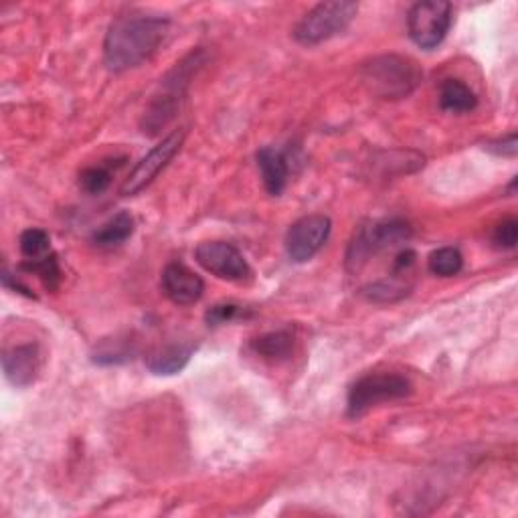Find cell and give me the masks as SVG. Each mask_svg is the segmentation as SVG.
Segmentation results:
<instances>
[{
	"label": "cell",
	"instance_id": "obj_26",
	"mask_svg": "<svg viewBox=\"0 0 518 518\" xmlns=\"http://www.w3.org/2000/svg\"><path fill=\"white\" fill-rule=\"evenodd\" d=\"M486 150H490L492 154L496 156H504V158H514L516 156V150H518V140H516V134H508L496 142H490L486 146Z\"/></svg>",
	"mask_w": 518,
	"mask_h": 518
},
{
	"label": "cell",
	"instance_id": "obj_25",
	"mask_svg": "<svg viewBox=\"0 0 518 518\" xmlns=\"http://www.w3.org/2000/svg\"><path fill=\"white\" fill-rule=\"evenodd\" d=\"M518 239V221L516 219H504L502 223L496 225L492 233V241L500 249H514Z\"/></svg>",
	"mask_w": 518,
	"mask_h": 518
},
{
	"label": "cell",
	"instance_id": "obj_9",
	"mask_svg": "<svg viewBox=\"0 0 518 518\" xmlns=\"http://www.w3.org/2000/svg\"><path fill=\"white\" fill-rule=\"evenodd\" d=\"M197 264L219 280L245 282L251 278V268L243 253L227 241H203L195 249Z\"/></svg>",
	"mask_w": 518,
	"mask_h": 518
},
{
	"label": "cell",
	"instance_id": "obj_17",
	"mask_svg": "<svg viewBox=\"0 0 518 518\" xmlns=\"http://www.w3.org/2000/svg\"><path fill=\"white\" fill-rule=\"evenodd\" d=\"M136 229V223H134V217L130 213H118L114 215L110 221H106L92 237V243L98 247V249H116L120 245H124L132 233Z\"/></svg>",
	"mask_w": 518,
	"mask_h": 518
},
{
	"label": "cell",
	"instance_id": "obj_2",
	"mask_svg": "<svg viewBox=\"0 0 518 518\" xmlns=\"http://www.w3.org/2000/svg\"><path fill=\"white\" fill-rule=\"evenodd\" d=\"M203 57L205 53L201 49L189 53L181 63L175 65V69L168 71L164 79H160V88L152 96L140 122L144 134L156 136L160 134V130H164L172 120H175L185 100L191 77L203 65Z\"/></svg>",
	"mask_w": 518,
	"mask_h": 518
},
{
	"label": "cell",
	"instance_id": "obj_1",
	"mask_svg": "<svg viewBox=\"0 0 518 518\" xmlns=\"http://www.w3.org/2000/svg\"><path fill=\"white\" fill-rule=\"evenodd\" d=\"M170 21L150 13L116 17L104 39V61L112 73H124L146 63L162 45Z\"/></svg>",
	"mask_w": 518,
	"mask_h": 518
},
{
	"label": "cell",
	"instance_id": "obj_3",
	"mask_svg": "<svg viewBox=\"0 0 518 518\" xmlns=\"http://www.w3.org/2000/svg\"><path fill=\"white\" fill-rule=\"evenodd\" d=\"M365 88L381 100H403L411 96L423 79L419 65L403 55L373 57L361 69Z\"/></svg>",
	"mask_w": 518,
	"mask_h": 518
},
{
	"label": "cell",
	"instance_id": "obj_7",
	"mask_svg": "<svg viewBox=\"0 0 518 518\" xmlns=\"http://www.w3.org/2000/svg\"><path fill=\"white\" fill-rule=\"evenodd\" d=\"M454 7L446 0H425L411 7L407 15V31L411 41L423 49H438L450 33Z\"/></svg>",
	"mask_w": 518,
	"mask_h": 518
},
{
	"label": "cell",
	"instance_id": "obj_8",
	"mask_svg": "<svg viewBox=\"0 0 518 518\" xmlns=\"http://www.w3.org/2000/svg\"><path fill=\"white\" fill-rule=\"evenodd\" d=\"M185 138H187L185 130H175L172 134H168L160 144H156L130 170V175L124 181L120 193L124 197H132V195H138L140 191H144L160 175V172L168 166V162L179 154V150L183 148Z\"/></svg>",
	"mask_w": 518,
	"mask_h": 518
},
{
	"label": "cell",
	"instance_id": "obj_23",
	"mask_svg": "<svg viewBox=\"0 0 518 518\" xmlns=\"http://www.w3.org/2000/svg\"><path fill=\"white\" fill-rule=\"evenodd\" d=\"M112 183V168L106 164L85 168L79 175V187L88 195H102Z\"/></svg>",
	"mask_w": 518,
	"mask_h": 518
},
{
	"label": "cell",
	"instance_id": "obj_13",
	"mask_svg": "<svg viewBox=\"0 0 518 518\" xmlns=\"http://www.w3.org/2000/svg\"><path fill=\"white\" fill-rule=\"evenodd\" d=\"M257 166L262 172V181L266 191L272 197H280L288 187L290 177V162L288 154L276 146H264L257 150Z\"/></svg>",
	"mask_w": 518,
	"mask_h": 518
},
{
	"label": "cell",
	"instance_id": "obj_20",
	"mask_svg": "<svg viewBox=\"0 0 518 518\" xmlns=\"http://www.w3.org/2000/svg\"><path fill=\"white\" fill-rule=\"evenodd\" d=\"M462 268L464 257L458 247H440L427 257V270L440 278H452L460 274Z\"/></svg>",
	"mask_w": 518,
	"mask_h": 518
},
{
	"label": "cell",
	"instance_id": "obj_22",
	"mask_svg": "<svg viewBox=\"0 0 518 518\" xmlns=\"http://www.w3.org/2000/svg\"><path fill=\"white\" fill-rule=\"evenodd\" d=\"M19 247H21L25 262H33V259H41L51 253V237L47 231L31 227L21 233Z\"/></svg>",
	"mask_w": 518,
	"mask_h": 518
},
{
	"label": "cell",
	"instance_id": "obj_15",
	"mask_svg": "<svg viewBox=\"0 0 518 518\" xmlns=\"http://www.w3.org/2000/svg\"><path fill=\"white\" fill-rule=\"evenodd\" d=\"M478 98L462 79H446L440 85V108L450 114H468L476 110Z\"/></svg>",
	"mask_w": 518,
	"mask_h": 518
},
{
	"label": "cell",
	"instance_id": "obj_5",
	"mask_svg": "<svg viewBox=\"0 0 518 518\" xmlns=\"http://www.w3.org/2000/svg\"><path fill=\"white\" fill-rule=\"evenodd\" d=\"M413 385L399 373H371L361 377L349 391L347 415L359 419L381 403H393L409 397Z\"/></svg>",
	"mask_w": 518,
	"mask_h": 518
},
{
	"label": "cell",
	"instance_id": "obj_6",
	"mask_svg": "<svg viewBox=\"0 0 518 518\" xmlns=\"http://www.w3.org/2000/svg\"><path fill=\"white\" fill-rule=\"evenodd\" d=\"M411 235H413L411 223L401 217L381 219V221L361 227L349 245V253H347L349 270L351 272L361 270L371 255H375L383 249L401 245V243L409 241Z\"/></svg>",
	"mask_w": 518,
	"mask_h": 518
},
{
	"label": "cell",
	"instance_id": "obj_10",
	"mask_svg": "<svg viewBox=\"0 0 518 518\" xmlns=\"http://www.w3.org/2000/svg\"><path fill=\"white\" fill-rule=\"evenodd\" d=\"M332 221L326 215H306L286 233V253L294 264H306L326 245Z\"/></svg>",
	"mask_w": 518,
	"mask_h": 518
},
{
	"label": "cell",
	"instance_id": "obj_16",
	"mask_svg": "<svg viewBox=\"0 0 518 518\" xmlns=\"http://www.w3.org/2000/svg\"><path fill=\"white\" fill-rule=\"evenodd\" d=\"M251 351L266 361H286L294 351V334L290 330L266 332L251 340Z\"/></svg>",
	"mask_w": 518,
	"mask_h": 518
},
{
	"label": "cell",
	"instance_id": "obj_24",
	"mask_svg": "<svg viewBox=\"0 0 518 518\" xmlns=\"http://www.w3.org/2000/svg\"><path fill=\"white\" fill-rule=\"evenodd\" d=\"M245 316V308H241L239 304H215L207 310L205 314V320L209 326H221V324H227V322H233L237 318H243Z\"/></svg>",
	"mask_w": 518,
	"mask_h": 518
},
{
	"label": "cell",
	"instance_id": "obj_19",
	"mask_svg": "<svg viewBox=\"0 0 518 518\" xmlns=\"http://www.w3.org/2000/svg\"><path fill=\"white\" fill-rule=\"evenodd\" d=\"M413 290V284L407 282V276H399V274H391L387 280H379L375 284H369L361 290V294L375 304H393L403 300L405 296H409V292Z\"/></svg>",
	"mask_w": 518,
	"mask_h": 518
},
{
	"label": "cell",
	"instance_id": "obj_18",
	"mask_svg": "<svg viewBox=\"0 0 518 518\" xmlns=\"http://www.w3.org/2000/svg\"><path fill=\"white\" fill-rule=\"evenodd\" d=\"M138 353L136 342L130 338H104L92 353V361L100 367H112V365H124L134 359Z\"/></svg>",
	"mask_w": 518,
	"mask_h": 518
},
{
	"label": "cell",
	"instance_id": "obj_21",
	"mask_svg": "<svg viewBox=\"0 0 518 518\" xmlns=\"http://www.w3.org/2000/svg\"><path fill=\"white\" fill-rule=\"evenodd\" d=\"M21 270H25V272L37 276L49 292L57 290V286H59V282H61L59 259H57V255H55L53 251H51L49 255L41 257V259H33V262H23V264H21Z\"/></svg>",
	"mask_w": 518,
	"mask_h": 518
},
{
	"label": "cell",
	"instance_id": "obj_12",
	"mask_svg": "<svg viewBox=\"0 0 518 518\" xmlns=\"http://www.w3.org/2000/svg\"><path fill=\"white\" fill-rule=\"evenodd\" d=\"M3 369L11 385L25 389L33 385L41 373V349L37 342H25L3 353Z\"/></svg>",
	"mask_w": 518,
	"mask_h": 518
},
{
	"label": "cell",
	"instance_id": "obj_4",
	"mask_svg": "<svg viewBox=\"0 0 518 518\" xmlns=\"http://www.w3.org/2000/svg\"><path fill=\"white\" fill-rule=\"evenodd\" d=\"M357 13L359 5L349 3V0L320 3L298 21V25L294 27V39L304 47L320 45L347 31L355 21Z\"/></svg>",
	"mask_w": 518,
	"mask_h": 518
},
{
	"label": "cell",
	"instance_id": "obj_14",
	"mask_svg": "<svg viewBox=\"0 0 518 518\" xmlns=\"http://www.w3.org/2000/svg\"><path fill=\"white\" fill-rule=\"evenodd\" d=\"M195 344L191 342H168L162 344V347L154 349L148 357H146V367L152 375L158 377H170L181 373L191 357L195 355Z\"/></svg>",
	"mask_w": 518,
	"mask_h": 518
},
{
	"label": "cell",
	"instance_id": "obj_11",
	"mask_svg": "<svg viewBox=\"0 0 518 518\" xmlns=\"http://www.w3.org/2000/svg\"><path fill=\"white\" fill-rule=\"evenodd\" d=\"M162 292L177 306H191L203 298L205 282L183 262H170L162 270Z\"/></svg>",
	"mask_w": 518,
	"mask_h": 518
}]
</instances>
